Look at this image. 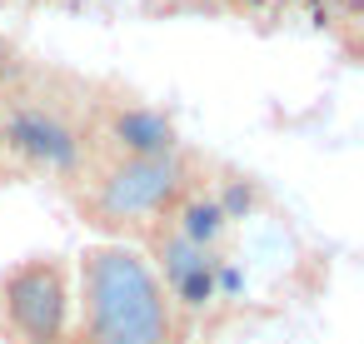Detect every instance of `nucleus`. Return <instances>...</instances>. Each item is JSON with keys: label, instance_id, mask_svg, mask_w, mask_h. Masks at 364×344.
<instances>
[{"label": "nucleus", "instance_id": "nucleus-1", "mask_svg": "<svg viewBox=\"0 0 364 344\" xmlns=\"http://www.w3.org/2000/svg\"><path fill=\"white\" fill-rule=\"evenodd\" d=\"M205 185L200 160L185 150L150 155V160H120V155H90V165L65 185L75 215L110 244H150L180 205Z\"/></svg>", "mask_w": 364, "mask_h": 344}, {"label": "nucleus", "instance_id": "nucleus-2", "mask_svg": "<svg viewBox=\"0 0 364 344\" xmlns=\"http://www.w3.org/2000/svg\"><path fill=\"white\" fill-rule=\"evenodd\" d=\"M75 274V344H180V304L135 244L95 240Z\"/></svg>", "mask_w": 364, "mask_h": 344}, {"label": "nucleus", "instance_id": "nucleus-3", "mask_svg": "<svg viewBox=\"0 0 364 344\" xmlns=\"http://www.w3.org/2000/svg\"><path fill=\"white\" fill-rule=\"evenodd\" d=\"M95 155L90 100L55 90L41 75L0 80V160L16 175L70 185Z\"/></svg>", "mask_w": 364, "mask_h": 344}, {"label": "nucleus", "instance_id": "nucleus-4", "mask_svg": "<svg viewBox=\"0 0 364 344\" xmlns=\"http://www.w3.org/2000/svg\"><path fill=\"white\" fill-rule=\"evenodd\" d=\"M0 329L11 344H75V274L60 254H26L0 274Z\"/></svg>", "mask_w": 364, "mask_h": 344}, {"label": "nucleus", "instance_id": "nucleus-5", "mask_svg": "<svg viewBox=\"0 0 364 344\" xmlns=\"http://www.w3.org/2000/svg\"><path fill=\"white\" fill-rule=\"evenodd\" d=\"M90 140L95 155H120V160H150V155H175L185 150L180 125L135 95H105L90 100Z\"/></svg>", "mask_w": 364, "mask_h": 344}]
</instances>
